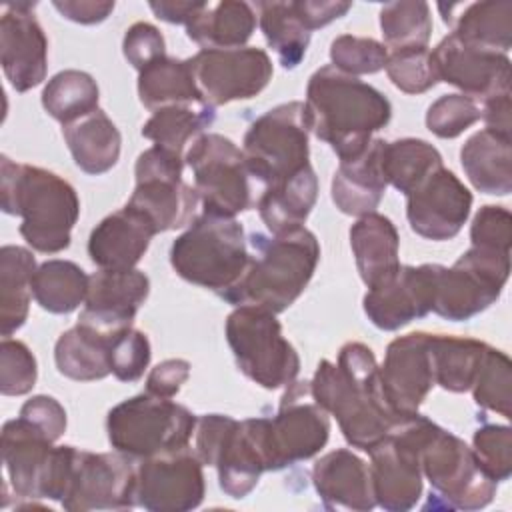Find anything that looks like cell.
Instances as JSON below:
<instances>
[{
  "mask_svg": "<svg viewBox=\"0 0 512 512\" xmlns=\"http://www.w3.org/2000/svg\"><path fill=\"white\" fill-rule=\"evenodd\" d=\"M310 388L316 402L336 416L346 442L364 452L404 420L388 406L380 386V366L362 342H346L338 362L320 360Z\"/></svg>",
  "mask_w": 512,
  "mask_h": 512,
  "instance_id": "1",
  "label": "cell"
},
{
  "mask_svg": "<svg viewBox=\"0 0 512 512\" xmlns=\"http://www.w3.org/2000/svg\"><path fill=\"white\" fill-rule=\"evenodd\" d=\"M304 106L310 132L326 142L340 162L360 156L372 134L392 118V106L380 90L332 64L310 76Z\"/></svg>",
  "mask_w": 512,
  "mask_h": 512,
  "instance_id": "2",
  "label": "cell"
},
{
  "mask_svg": "<svg viewBox=\"0 0 512 512\" xmlns=\"http://www.w3.org/2000/svg\"><path fill=\"white\" fill-rule=\"evenodd\" d=\"M318 260L320 244L304 226L272 236L254 232L248 238L246 270L222 298L234 306L284 312L312 280Z\"/></svg>",
  "mask_w": 512,
  "mask_h": 512,
  "instance_id": "3",
  "label": "cell"
},
{
  "mask_svg": "<svg viewBox=\"0 0 512 512\" xmlns=\"http://www.w3.org/2000/svg\"><path fill=\"white\" fill-rule=\"evenodd\" d=\"M2 210L20 216V234L38 252L54 254L70 246L80 216V200L70 182L58 174L10 160H0Z\"/></svg>",
  "mask_w": 512,
  "mask_h": 512,
  "instance_id": "4",
  "label": "cell"
},
{
  "mask_svg": "<svg viewBox=\"0 0 512 512\" xmlns=\"http://www.w3.org/2000/svg\"><path fill=\"white\" fill-rule=\"evenodd\" d=\"M170 264L186 282L226 294L248 264L242 224L230 216L202 212L172 242Z\"/></svg>",
  "mask_w": 512,
  "mask_h": 512,
  "instance_id": "5",
  "label": "cell"
},
{
  "mask_svg": "<svg viewBox=\"0 0 512 512\" xmlns=\"http://www.w3.org/2000/svg\"><path fill=\"white\" fill-rule=\"evenodd\" d=\"M194 428L196 416L186 406L148 392L116 404L106 418L112 448L140 460L186 448Z\"/></svg>",
  "mask_w": 512,
  "mask_h": 512,
  "instance_id": "6",
  "label": "cell"
},
{
  "mask_svg": "<svg viewBox=\"0 0 512 512\" xmlns=\"http://www.w3.org/2000/svg\"><path fill=\"white\" fill-rule=\"evenodd\" d=\"M308 114L304 102H284L256 118L244 134V160L264 190L284 184L310 164Z\"/></svg>",
  "mask_w": 512,
  "mask_h": 512,
  "instance_id": "7",
  "label": "cell"
},
{
  "mask_svg": "<svg viewBox=\"0 0 512 512\" xmlns=\"http://www.w3.org/2000/svg\"><path fill=\"white\" fill-rule=\"evenodd\" d=\"M226 340L246 378L266 390L288 386L300 372V356L284 338L276 314L242 304L226 318Z\"/></svg>",
  "mask_w": 512,
  "mask_h": 512,
  "instance_id": "8",
  "label": "cell"
},
{
  "mask_svg": "<svg viewBox=\"0 0 512 512\" xmlns=\"http://www.w3.org/2000/svg\"><path fill=\"white\" fill-rule=\"evenodd\" d=\"M76 448L54 446L22 416L2 426V460L12 490L20 498H50L62 502Z\"/></svg>",
  "mask_w": 512,
  "mask_h": 512,
  "instance_id": "9",
  "label": "cell"
},
{
  "mask_svg": "<svg viewBox=\"0 0 512 512\" xmlns=\"http://www.w3.org/2000/svg\"><path fill=\"white\" fill-rule=\"evenodd\" d=\"M194 174V190L206 214L230 216L252 208V176L244 152L226 136L204 132L184 154Z\"/></svg>",
  "mask_w": 512,
  "mask_h": 512,
  "instance_id": "10",
  "label": "cell"
},
{
  "mask_svg": "<svg viewBox=\"0 0 512 512\" xmlns=\"http://www.w3.org/2000/svg\"><path fill=\"white\" fill-rule=\"evenodd\" d=\"M432 420L420 412L396 424L370 454V482L380 508L402 512L416 506L422 496L420 448Z\"/></svg>",
  "mask_w": 512,
  "mask_h": 512,
  "instance_id": "11",
  "label": "cell"
},
{
  "mask_svg": "<svg viewBox=\"0 0 512 512\" xmlns=\"http://www.w3.org/2000/svg\"><path fill=\"white\" fill-rule=\"evenodd\" d=\"M184 156L162 146H150L136 160V186L128 206L142 212L158 232L188 226L200 198L194 186L182 180Z\"/></svg>",
  "mask_w": 512,
  "mask_h": 512,
  "instance_id": "12",
  "label": "cell"
},
{
  "mask_svg": "<svg viewBox=\"0 0 512 512\" xmlns=\"http://www.w3.org/2000/svg\"><path fill=\"white\" fill-rule=\"evenodd\" d=\"M420 466L422 476L448 508L478 510L488 506L496 494L498 484L478 466L472 448L434 422L420 448Z\"/></svg>",
  "mask_w": 512,
  "mask_h": 512,
  "instance_id": "13",
  "label": "cell"
},
{
  "mask_svg": "<svg viewBox=\"0 0 512 512\" xmlns=\"http://www.w3.org/2000/svg\"><path fill=\"white\" fill-rule=\"evenodd\" d=\"M508 274L510 254L472 246L454 266H440L432 310L452 322L470 320L500 298Z\"/></svg>",
  "mask_w": 512,
  "mask_h": 512,
  "instance_id": "14",
  "label": "cell"
},
{
  "mask_svg": "<svg viewBox=\"0 0 512 512\" xmlns=\"http://www.w3.org/2000/svg\"><path fill=\"white\" fill-rule=\"evenodd\" d=\"M136 468L138 462L118 450L88 452L76 448L62 508L70 512L134 508Z\"/></svg>",
  "mask_w": 512,
  "mask_h": 512,
  "instance_id": "15",
  "label": "cell"
},
{
  "mask_svg": "<svg viewBox=\"0 0 512 512\" xmlns=\"http://www.w3.org/2000/svg\"><path fill=\"white\" fill-rule=\"evenodd\" d=\"M330 436L328 412L316 402L310 382L286 386L274 418H268L270 470H282L318 454Z\"/></svg>",
  "mask_w": 512,
  "mask_h": 512,
  "instance_id": "16",
  "label": "cell"
},
{
  "mask_svg": "<svg viewBox=\"0 0 512 512\" xmlns=\"http://www.w3.org/2000/svg\"><path fill=\"white\" fill-rule=\"evenodd\" d=\"M194 82L210 106L258 96L272 78V60L262 48L200 50L188 58Z\"/></svg>",
  "mask_w": 512,
  "mask_h": 512,
  "instance_id": "17",
  "label": "cell"
},
{
  "mask_svg": "<svg viewBox=\"0 0 512 512\" xmlns=\"http://www.w3.org/2000/svg\"><path fill=\"white\" fill-rule=\"evenodd\" d=\"M202 466L188 446L142 458L136 468V506L150 512H186L200 506Z\"/></svg>",
  "mask_w": 512,
  "mask_h": 512,
  "instance_id": "18",
  "label": "cell"
},
{
  "mask_svg": "<svg viewBox=\"0 0 512 512\" xmlns=\"http://www.w3.org/2000/svg\"><path fill=\"white\" fill-rule=\"evenodd\" d=\"M438 80L460 88V94L484 102L510 94V60L504 52L468 44L448 34L432 50Z\"/></svg>",
  "mask_w": 512,
  "mask_h": 512,
  "instance_id": "19",
  "label": "cell"
},
{
  "mask_svg": "<svg viewBox=\"0 0 512 512\" xmlns=\"http://www.w3.org/2000/svg\"><path fill=\"white\" fill-rule=\"evenodd\" d=\"M472 194L458 176L440 166L406 196L410 228L428 240L454 238L470 216Z\"/></svg>",
  "mask_w": 512,
  "mask_h": 512,
  "instance_id": "20",
  "label": "cell"
},
{
  "mask_svg": "<svg viewBox=\"0 0 512 512\" xmlns=\"http://www.w3.org/2000/svg\"><path fill=\"white\" fill-rule=\"evenodd\" d=\"M34 8L36 2H10L0 18V64L16 92L42 84L48 70V40Z\"/></svg>",
  "mask_w": 512,
  "mask_h": 512,
  "instance_id": "21",
  "label": "cell"
},
{
  "mask_svg": "<svg viewBox=\"0 0 512 512\" xmlns=\"http://www.w3.org/2000/svg\"><path fill=\"white\" fill-rule=\"evenodd\" d=\"M380 386L388 406L402 418L418 414L434 386L430 334L412 332L392 340L380 366Z\"/></svg>",
  "mask_w": 512,
  "mask_h": 512,
  "instance_id": "22",
  "label": "cell"
},
{
  "mask_svg": "<svg viewBox=\"0 0 512 512\" xmlns=\"http://www.w3.org/2000/svg\"><path fill=\"white\" fill-rule=\"evenodd\" d=\"M440 264L400 266L398 274L366 292L364 312L380 330H398L416 318H424L436 296Z\"/></svg>",
  "mask_w": 512,
  "mask_h": 512,
  "instance_id": "23",
  "label": "cell"
},
{
  "mask_svg": "<svg viewBox=\"0 0 512 512\" xmlns=\"http://www.w3.org/2000/svg\"><path fill=\"white\" fill-rule=\"evenodd\" d=\"M150 292V280L142 270H104L90 274L80 324L108 336L132 326V320Z\"/></svg>",
  "mask_w": 512,
  "mask_h": 512,
  "instance_id": "24",
  "label": "cell"
},
{
  "mask_svg": "<svg viewBox=\"0 0 512 512\" xmlns=\"http://www.w3.org/2000/svg\"><path fill=\"white\" fill-rule=\"evenodd\" d=\"M214 466L220 488L230 498L248 496L262 472L270 470L268 418L236 420L216 454Z\"/></svg>",
  "mask_w": 512,
  "mask_h": 512,
  "instance_id": "25",
  "label": "cell"
},
{
  "mask_svg": "<svg viewBox=\"0 0 512 512\" xmlns=\"http://www.w3.org/2000/svg\"><path fill=\"white\" fill-rule=\"evenodd\" d=\"M154 234L152 222L126 204L100 220L90 232V260L104 270H130L144 256Z\"/></svg>",
  "mask_w": 512,
  "mask_h": 512,
  "instance_id": "26",
  "label": "cell"
},
{
  "mask_svg": "<svg viewBox=\"0 0 512 512\" xmlns=\"http://www.w3.org/2000/svg\"><path fill=\"white\" fill-rule=\"evenodd\" d=\"M312 482L328 508L366 512L376 506L370 470L352 450L338 448L316 460Z\"/></svg>",
  "mask_w": 512,
  "mask_h": 512,
  "instance_id": "27",
  "label": "cell"
},
{
  "mask_svg": "<svg viewBox=\"0 0 512 512\" xmlns=\"http://www.w3.org/2000/svg\"><path fill=\"white\" fill-rule=\"evenodd\" d=\"M384 144L386 140L372 138L360 156L340 162L336 168L332 176V202L342 214L360 218L376 212L388 186L382 168Z\"/></svg>",
  "mask_w": 512,
  "mask_h": 512,
  "instance_id": "28",
  "label": "cell"
},
{
  "mask_svg": "<svg viewBox=\"0 0 512 512\" xmlns=\"http://www.w3.org/2000/svg\"><path fill=\"white\" fill-rule=\"evenodd\" d=\"M350 246L368 290L390 282L400 270V238L390 218L370 212L360 216L350 228Z\"/></svg>",
  "mask_w": 512,
  "mask_h": 512,
  "instance_id": "29",
  "label": "cell"
},
{
  "mask_svg": "<svg viewBox=\"0 0 512 512\" xmlns=\"http://www.w3.org/2000/svg\"><path fill=\"white\" fill-rule=\"evenodd\" d=\"M444 24L454 36L496 52H508L512 44V2H464L438 4Z\"/></svg>",
  "mask_w": 512,
  "mask_h": 512,
  "instance_id": "30",
  "label": "cell"
},
{
  "mask_svg": "<svg viewBox=\"0 0 512 512\" xmlns=\"http://www.w3.org/2000/svg\"><path fill=\"white\" fill-rule=\"evenodd\" d=\"M462 168L470 184L494 196H506L512 190V146L510 136L482 128L472 134L460 150Z\"/></svg>",
  "mask_w": 512,
  "mask_h": 512,
  "instance_id": "31",
  "label": "cell"
},
{
  "mask_svg": "<svg viewBox=\"0 0 512 512\" xmlns=\"http://www.w3.org/2000/svg\"><path fill=\"white\" fill-rule=\"evenodd\" d=\"M62 136L68 144L74 164L86 174H104L114 168L120 158V130L100 108L64 124Z\"/></svg>",
  "mask_w": 512,
  "mask_h": 512,
  "instance_id": "32",
  "label": "cell"
},
{
  "mask_svg": "<svg viewBox=\"0 0 512 512\" xmlns=\"http://www.w3.org/2000/svg\"><path fill=\"white\" fill-rule=\"evenodd\" d=\"M256 28V12L248 2H206L196 18L186 24V34L202 50L242 48Z\"/></svg>",
  "mask_w": 512,
  "mask_h": 512,
  "instance_id": "33",
  "label": "cell"
},
{
  "mask_svg": "<svg viewBox=\"0 0 512 512\" xmlns=\"http://www.w3.org/2000/svg\"><path fill=\"white\" fill-rule=\"evenodd\" d=\"M318 198V178L312 166L284 184L262 190L256 200L258 214L272 234L300 228Z\"/></svg>",
  "mask_w": 512,
  "mask_h": 512,
  "instance_id": "34",
  "label": "cell"
},
{
  "mask_svg": "<svg viewBox=\"0 0 512 512\" xmlns=\"http://www.w3.org/2000/svg\"><path fill=\"white\" fill-rule=\"evenodd\" d=\"M110 342L112 336L78 322L56 340L54 360L58 372L78 382L106 378L112 372Z\"/></svg>",
  "mask_w": 512,
  "mask_h": 512,
  "instance_id": "35",
  "label": "cell"
},
{
  "mask_svg": "<svg viewBox=\"0 0 512 512\" xmlns=\"http://www.w3.org/2000/svg\"><path fill=\"white\" fill-rule=\"evenodd\" d=\"M36 260L28 248L6 244L0 250V330L10 338L28 318Z\"/></svg>",
  "mask_w": 512,
  "mask_h": 512,
  "instance_id": "36",
  "label": "cell"
},
{
  "mask_svg": "<svg viewBox=\"0 0 512 512\" xmlns=\"http://www.w3.org/2000/svg\"><path fill=\"white\" fill-rule=\"evenodd\" d=\"M216 118L214 106L208 102H186L164 106L148 118L142 126V136L176 154H186L190 144L212 126Z\"/></svg>",
  "mask_w": 512,
  "mask_h": 512,
  "instance_id": "37",
  "label": "cell"
},
{
  "mask_svg": "<svg viewBox=\"0 0 512 512\" xmlns=\"http://www.w3.org/2000/svg\"><path fill=\"white\" fill-rule=\"evenodd\" d=\"M138 96L140 102L152 112L172 104L204 100L194 82L188 60H178L172 56H162L140 70Z\"/></svg>",
  "mask_w": 512,
  "mask_h": 512,
  "instance_id": "38",
  "label": "cell"
},
{
  "mask_svg": "<svg viewBox=\"0 0 512 512\" xmlns=\"http://www.w3.org/2000/svg\"><path fill=\"white\" fill-rule=\"evenodd\" d=\"M486 348L488 344L474 338L430 334L434 384L448 392L470 390Z\"/></svg>",
  "mask_w": 512,
  "mask_h": 512,
  "instance_id": "39",
  "label": "cell"
},
{
  "mask_svg": "<svg viewBox=\"0 0 512 512\" xmlns=\"http://www.w3.org/2000/svg\"><path fill=\"white\" fill-rule=\"evenodd\" d=\"M88 274L70 260H46L32 278V296L52 314H70L86 300Z\"/></svg>",
  "mask_w": 512,
  "mask_h": 512,
  "instance_id": "40",
  "label": "cell"
},
{
  "mask_svg": "<svg viewBox=\"0 0 512 512\" xmlns=\"http://www.w3.org/2000/svg\"><path fill=\"white\" fill-rule=\"evenodd\" d=\"M258 24L284 68H296L310 44L312 32L298 16L292 2H258Z\"/></svg>",
  "mask_w": 512,
  "mask_h": 512,
  "instance_id": "41",
  "label": "cell"
},
{
  "mask_svg": "<svg viewBox=\"0 0 512 512\" xmlns=\"http://www.w3.org/2000/svg\"><path fill=\"white\" fill-rule=\"evenodd\" d=\"M442 164V154L426 140L400 138L384 144L382 168L386 182L408 196Z\"/></svg>",
  "mask_w": 512,
  "mask_h": 512,
  "instance_id": "42",
  "label": "cell"
},
{
  "mask_svg": "<svg viewBox=\"0 0 512 512\" xmlns=\"http://www.w3.org/2000/svg\"><path fill=\"white\" fill-rule=\"evenodd\" d=\"M100 90L96 80L82 70H62L54 74L42 92L44 110L58 122H74L98 110Z\"/></svg>",
  "mask_w": 512,
  "mask_h": 512,
  "instance_id": "43",
  "label": "cell"
},
{
  "mask_svg": "<svg viewBox=\"0 0 512 512\" xmlns=\"http://www.w3.org/2000/svg\"><path fill=\"white\" fill-rule=\"evenodd\" d=\"M380 28L388 52L428 48L432 34L430 6L416 2H388L380 10Z\"/></svg>",
  "mask_w": 512,
  "mask_h": 512,
  "instance_id": "44",
  "label": "cell"
},
{
  "mask_svg": "<svg viewBox=\"0 0 512 512\" xmlns=\"http://www.w3.org/2000/svg\"><path fill=\"white\" fill-rule=\"evenodd\" d=\"M470 390L478 406H482L484 410H492L504 418H510L512 414L510 358L502 350L488 346Z\"/></svg>",
  "mask_w": 512,
  "mask_h": 512,
  "instance_id": "45",
  "label": "cell"
},
{
  "mask_svg": "<svg viewBox=\"0 0 512 512\" xmlns=\"http://www.w3.org/2000/svg\"><path fill=\"white\" fill-rule=\"evenodd\" d=\"M332 66L350 76L374 74L386 66L388 50L382 42L366 36L342 34L330 44Z\"/></svg>",
  "mask_w": 512,
  "mask_h": 512,
  "instance_id": "46",
  "label": "cell"
},
{
  "mask_svg": "<svg viewBox=\"0 0 512 512\" xmlns=\"http://www.w3.org/2000/svg\"><path fill=\"white\" fill-rule=\"evenodd\" d=\"M384 70L392 84L406 94H422L440 82L428 48L388 52Z\"/></svg>",
  "mask_w": 512,
  "mask_h": 512,
  "instance_id": "47",
  "label": "cell"
},
{
  "mask_svg": "<svg viewBox=\"0 0 512 512\" xmlns=\"http://www.w3.org/2000/svg\"><path fill=\"white\" fill-rule=\"evenodd\" d=\"M472 452L484 474L504 482L512 474V430L502 424H484L474 432Z\"/></svg>",
  "mask_w": 512,
  "mask_h": 512,
  "instance_id": "48",
  "label": "cell"
},
{
  "mask_svg": "<svg viewBox=\"0 0 512 512\" xmlns=\"http://www.w3.org/2000/svg\"><path fill=\"white\" fill-rule=\"evenodd\" d=\"M480 102L466 94H444L430 104L426 126L438 138H456L480 120Z\"/></svg>",
  "mask_w": 512,
  "mask_h": 512,
  "instance_id": "49",
  "label": "cell"
},
{
  "mask_svg": "<svg viewBox=\"0 0 512 512\" xmlns=\"http://www.w3.org/2000/svg\"><path fill=\"white\" fill-rule=\"evenodd\" d=\"M148 336L132 326L120 330L110 342V370L120 382H136L150 364Z\"/></svg>",
  "mask_w": 512,
  "mask_h": 512,
  "instance_id": "50",
  "label": "cell"
},
{
  "mask_svg": "<svg viewBox=\"0 0 512 512\" xmlns=\"http://www.w3.org/2000/svg\"><path fill=\"white\" fill-rule=\"evenodd\" d=\"M38 368L30 348L12 338H2L0 344V392L4 396L28 394L36 384Z\"/></svg>",
  "mask_w": 512,
  "mask_h": 512,
  "instance_id": "51",
  "label": "cell"
},
{
  "mask_svg": "<svg viewBox=\"0 0 512 512\" xmlns=\"http://www.w3.org/2000/svg\"><path fill=\"white\" fill-rule=\"evenodd\" d=\"M470 240L476 248L510 254L512 244V216L504 206H482L470 226Z\"/></svg>",
  "mask_w": 512,
  "mask_h": 512,
  "instance_id": "52",
  "label": "cell"
},
{
  "mask_svg": "<svg viewBox=\"0 0 512 512\" xmlns=\"http://www.w3.org/2000/svg\"><path fill=\"white\" fill-rule=\"evenodd\" d=\"M126 60L140 72L154 60L166 56V44L160 30L148 22L132 24L122 40Z\"/></svg>",
  "mask_w": 512,
  "mask_h": 512,
  "instance_id": "53",
  "label": "cell"
},
{
  "mask_svg": "<svg viewBox=\"0 0 512 512\" xmlns=\"http://www.w3.org/2000/svg\"><path fill=\"white\" fill-rule=\"evenodd\" d=\"M20 416L34 424L42 434L56 442L66 430V410L64 406L46 394L32 396L20 408Z\"/></svg>",
  "mask_w": 512,
  "mask_h": 512,
  "instance_id": "54",
  "label": "cell"
},
{
  "mask_svg": "<svg viewBox=\"0 0 512 512\" xmlns=\"http://www.w3.org/2000/svg\"><path fill=\"white\" fill-rule=\"evenodd\" d=\"M188 376H190L188 360H182V358L164 360L150 370L146 378V392L160 398H172L188 380Z\"/></svg>",
  "mask_w": 512,
  "mask_h": 512,
  "instance_id": "55",
  "label": "cell"
},
{
  "mask_svg": "<svg viewBox=\"0 0 512 512\" xmlns=\"http://www.w3.org/2000/svg\"><path fill=\"white\" fill-rule=\"evenodd\" d=\"M52 6L62 14V18L78 24L104 22L114 10V2L110 0H54Z\"/></svg>",
  "mask_w": 512,
  "mask_h": 512,
  "instance_id": "56",
  "label": "cell"
},
{
  "mask_svg": "<svg viewBox=\"0 0 512 512\" xmlns=\"http://www.w3.org/2000/svg\"><path fill=\"white\" fill-rule=\"evenodd\" d=\"M292 4L310 32L330 24L336 18H342L352 8V2H342V0H336V2L300 0V2H292Z\"/></svg>",
  "mask_w": 512,
  "mask_h": 512,
  "instance_id": "57",
  "label": "cell"
},
{
  "mask_svg": "<svg viewBox=\"0 0 512 512\" xmlns=\"http://www.w3.org/2000/svg\"><path fill=\"white\" fill-rule=\"evenodd\" d=\"M480 110H482L480 118L484 120L488 130H494V132H498L502 136H510V130H512L510 94H500V96L484 100Z\"/></svg>",
  "mask_w": 512,
  "mask_h": 512,
  "instance_id": "58",
  "label": "cell"
},
{
  "mask_svg": "<svg viewBox=\"0 0 512 512\" xmlns=\"http://www.w3.org/2000/svg\"><path fill=\"white\" fill-rule=\"evenodd\" d=\"M204 4L206 2H182V0L166 2V0H160V2H150L148 6L164 22L188 24L192 18H196L200 14Z\"/></svg>",
  "mask_w": 512,
  "mask_h": 512,
  "instance_id": "59",
  "label": "cell"
}]
</instances>
